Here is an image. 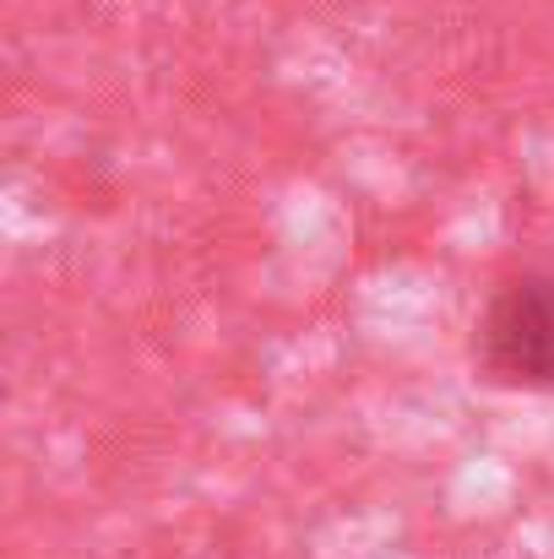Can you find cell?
I'll return each mask as SVG.
<instances>
[{"label": "cell", "mask_w": 554, "mask_h": 559, "mask_svg": "<svg viewBox=\"0 0 554 559\" xmlns=\"http://www.w3.org/2000/svg\"><path fill=\"white\" fill-rule=\"evenodd\" d=\"M479 365L517 391H554V272L533 266L506 277L479 321Z\"/></svg>", "instance_id": "cell-1"}]
</instances>
